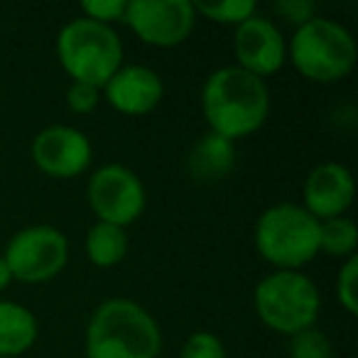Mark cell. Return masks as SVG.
<instances>
[{
    "instance_id": "cell-23",
    "label": "cell",
    "mask_w": 358,
    "mask_h": 358,
    "mask_svg": "<svg viewBox=\"0 0 358 358\" xmlns=\"http://www.w3.org/2000/svg\"><path fill=\"white\" fill-rule=\"evenodd\" d=\"M101 103V89L91 84H81V81H71L66 89V106L74 110L76 115H89Z\"/></svg>"
},
{
    "instance_id": "cell-18",
    "label": "cell",
    "mask_w": 358,
    "mask_h": 358,
    "mask_svg": "<svg viewBox=\"0 0 358 358\" xmlns=\"http://www.w3.org/2000/svg\"><path fill=\"white\" fill-rule=\"evenodd\" d=\"M194 10L196 15H204L211 22L238 27L258 13V6L253 0H216V3H194Z\"/></svg>"
},
{
    "instance_id": "cell-21",
    "label": "cell",
    "mask_w": 358,
    "mask_h": 358,
    "mask_svg": "<svg viewBox=\"0 0 358 358\" xmlns=\"http://www.w3.org/2000/svg\"><path fill=\"white\" fill-rule=\"evenodd\" d=\"M179 358H226V346L216 334L194 331L185 341Z\"/></svg>"
},
{
    "instance_id": "cell-7",
    "label": "cell",
    "mask_w": 358,
    "mask_h": 358,
    "mask_svg": "<svg viewBox=\"0 0 358 358\" xmlns=\"http://www.w3.org/2000/svg\"><path fill=\"white\" fill-rule=\"evenodd\" d=\"M3 260L17 282H50L69 263V241L55 226H27L8 241Z\"/></svg>"
},
{
    "instance_id": "cell-22",
    "label": "cell",
    "mask_w": 358,
    "mask_h": 358,
    "mask_svg": "<svg viewBox=\"0 0 358 358\" xmlns=\"http://www.w3.org/2000/svg\"><path fill=\"white\" fill-rule=\"evenodd\" d=\"M273 10L275 15H280L294 30L317 17V6H314L312 0H275Z\"/></svg>"
},
{
    "instance_id": "cell-13",
    "label": "cell",
    "mask_w": 358,
    "mask_h": 358,
    "mask_svg": "<svg viewBox=\"0 0 358 358\" xmlns=\"http://www.w3.org/2000/svg\"><path fill=\"white\" fill-rule=\"evenodd\" d=\"M103 96L118 113L145 115L152 113L164 96V84L159 74L143 64H123L108 84L103 86Z\"/></svg>"
},
{
    "instance_id": "cell-20",
    "label": "cell",
    "mask_w": 358,
    "mask_h": 358,
    "mask_svg": "<svg viewBox=\"0 0 358 358\" xmlns=\"http://www.w3.org/2000/svg\"><path fill=\"white\" fill-rule=\"evenodd\" d=\"M336 297H338V304H341L351 317H356L358 314V258L356 255L343 260L341 270H338Z\"/></svg>"
},
{
    "instance_id": "cell-12",
    "label": "cell",
    "mask_w": 358,
    "mask_h": 358,
    "mask_svg": "<svg viewBox=\"0 0 358 358\" xmlns=\"http://www.w3.org/2000/svg\"><path fill=\"white\" fill-rule=\"evenodd\" d=\"M356 182L346 164L322 162L307 174L304 182V209L317 221L343 216L353 204Z\"/></svg>"
},
{
    "instance_id": "cell-4",
    "label": "cell",
    "mask_w": 358,
    "mask_h": 358,
    "mask_svg": "<svg viewBox=\"0 0 358 358\" xmlns=\"http://www.w3.org/2000/svg\"><path fill=\"white\" fill-rule=\"evenodd\" d=\"M287 59L314 84H336L353 71L358 59L356 40L336 20L314 17L297 27L287 42Z\"/></svg>"
},
{
    "instance_id": "cell-16",
    "label": "cell",
    "mask_w": 358,
    "mask_h": 358,
    "mask_svg": "<svg viewBox=\"0 0 358 358\" xmlns=\"http://www.w3.org/2000/svg\"><path fill=\"white\" fill-rule=\"evenodd\" d=\"M86 255L96 268H113L128 255V234L113 224L96 221L86 234Z\"/></svg>"
},
{
    "instance_id": "cell-10",
    "label": "cell",
    "mask_w": 358,
    "mask_h": 358,
    "mask_svg": "<svg viewBox=\"0 0 358 358\" xmlns=\"http://www.w3.org/2000/svg\"><path fill=\"white\" fill-rule=\"evenodd\" d=\"M32 159L37 169L55 179H74L89 169L94 148L86 133L71 125H50L32 140Z\"/></svg>"
},
{
    "instance_id": "cell-6",
    "label": "cell",
    "mask_w": 358,
    "mask_h": 358,
    "mask_svg": "<svg viewBox=\"0 0 358 358\" xmlns=\"http://www.w3.org/2000/svg\"><path fill=\"white\" fill-rule=\"evenodd\" d=\"M253 307L265 327L292 336L317 324L322 294L299 270H275L255 285Z\"/></svg>"
},
{
    "instance_id": "cell-5",
    "label": "cell",
    "mask_w": 358,
    "mask_h": 358,
    "mask_svg": "<svg viewBox=\"0 0 358 358\" xmlns=\"http://www.w3.org/2000/svg\"><path fill=\"white\" fill-rule=\"evenodd\" d=\"M57 59L71 81L103 89L123 66V42L110 25L74 17L57 35Z\"/></svg>"
},
{
    "instance_id": "cell-15",
    "label": "cell",
    "mask_w": 358,
    "mask_h": 358,
    "mask_svg": "<svg viewBox=\"0 0 358 358\" xmlns=\"http://www.w3.org/2000/svg\"><path fill=\"white\" fill-rule=\"evenodd\" d=\"M40 324L37 317L17 302L0 299V356L17 358L27 353L37 341Z\"/></svg>"
},
{
    "instance_id": "cell-26",
    "label": "cell",
    "mask_w": 358,
    "mask_h": 358,
    "mask_svg": "<svg viewBox=\"0 0 358 358\" xmlns=\"http://www.w3.org/2000/svg\"><path fill=\"white\" fill-rule=\"evenodd\" d=\"M0 358H3V356H0Z\"/></svg>"
},
{
    "instance_id": "cell-25",
    "label": "cell",
    "mask_w": 358,
    "mask_h": 358,
    "mask_svg": "<svg viewBox=\"0 0 358 358\" xmlns=\"http://www.w3.org/2000/svg\"><path fill=\"white\" fill-rule=\"evenodd\" d=\"M10 282H13V275H10V270H8L6 260H3V255H0V292H3V289H6Z\"/></svg>"
},
{
    "instance_id": "cell-14",
    "label": "cell",
    "mask_w": 358,
    "mask_h": 358,
    "mask_svg": "<svg viewBox=\"0 0 358 358\" xmlns=\"http://www.w3.org/2000/svg\"><path fill=\"white\" fill-rule=\"evenodd\" d=\"M236 167V143L216 133H204L187 152V172L194 182L214 185L226 179Z\"/></svg>"
},
{
    "instance_id": "cell-1",
    "label": "cell",
    "mask_w": 358,
    "mask_h": 358,
    "mask_svg": "<svg viewBox=\"0 0 358 358\" xmlns=\"http://www.w3.org/2000/svg\"><path fill=\"white\" fill-rule=\"evenodd\" d=\"M201 110L209 130L221 138H248L260 130L270 113V91L263 79L238 69L221 66L201 86Z\"/></svg>"
},
{
    "instance_id": "cell-3",
    "label": "cell",
    "mask_w": 358,
    "mask_h": 358,
    "mask_svg": "<svg viewBox=\"0 0 358 358\" xmlns=\"http://www.w3.org/2000/svg\"><path fill=\"white\" fill-rule=\"evenodd\" d=\"M255 250L278 270H302L319 255V221L304 206L273 204L255 221Z\"/></svg>"
},
{
    "instance_id": "cell-11",
    "label": "cell",
    "mask_w": 358,
    "mask_h": 358,
    "mask_svg": "<svg viewBox=\"0 0 358 358\" xmlns=\"http://www.w3.org/2000/svg\"><path fill=\"white\" fill-rule=\"evenodd\" d=\"M236 66L265 81L287 62V42L270 17L255 13L250 20L236 27L234 35Z\"/></svg>"
},
{
    "instance_id": "cell-24",
    "label": "cell",
    "mask_w": 358,
    "mask_h": 358,
    "mask_svg": "<svg viewBox=\"0 0 358 358\" xmlns=\"http://www.w3.org/2000/svg\"><path fill=\"white\" fill-rule=\"evenodd\" d=\"M125 6H128L125 0H86L81 3V13L89 20L110 25V22H123Z\"/></svg>"
},
{
    "instance_id": "cell-9",
    "label": "cell",
    "mask_w": 358,
    "mask_h": 358,
    "mask_svg": "<svg viewBox=\"0 0 358 358\" xmlns=\"http://www.w3.org/2000/svg\"><path fill=\"white\" fill-rule=\"evenodd\" d=\"M123 22L145 45L172 50L192 35L196 10L189 0H130Z\"/></svg>"
},
{
    "instance_id": "cell-19",
    "label": "cell",
    "mask_w": 358,
    "mask_h": 358,
    "mask_svg": "<svg viewBox=\"0 0 358 358\" xmlns=\"http://www.w3.org/2000/svg\"><path fill=\"white\" fill-rule=\"evenodd\" d=\"M289 358H334V346L329 336L317 327H309L289 336Z\"/></svg>"
},
{
    "instance_id": "cell-17",
    "label": "cell",
    "mask_w": 358,
    "mask_h": 358,
    "mask_svg": "<svg viewBox=\"0 0 358 358\" xmlns=\"http://www.w3.org/2000/svg\"><path fill=\"white\" fill-rule=\"evenodd\" d=\"M358 245V226L348 216L319 221V250L331 258H351Z\"/></svg>"
},
{
    "instance_id": "cell-2",
    "label": "cell",
    "mask_w": 358,
    "mask_h": 358,
    "mask_svg": "<svg viewBox=\"0 0 358 358\" xmlns=\"http://www.w3.org/2000/svg\"><path fill=\"white\" fill-rule=\"evenodd\" d=\"M162 331L155 317L125 297H110L94 309L86 327V358H157Z\"/></svg>"
},
{
    "instance_id": "cell-8",
    "label": "cell",
    "mask_w": 358,
    "mask_h": 358,
    "mask_svg": "<svg viewBox=\"0 0 358 358\" xmlns=\"http://www.w3.org/2000/svg\"><path fill=\"white\" fill-rule=\"evenodd\" d=\"M89 206L96 221L128 229L148 206L143 179L123 164H103L89 179Z\"/></svg>"
}]
</instances>
